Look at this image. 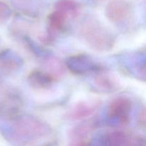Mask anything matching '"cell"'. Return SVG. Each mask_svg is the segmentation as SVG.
<instances>
[{
  "mask_svg": "<svg viewBox=\"0 0 146 146\" xmlns=\"http://www.w3.org/2000/svg\"><path fill=\"white\" fill-rule=\"evenodd\" d=\"M79 34L86 43L98 51H108L113 48L114 37L100 21L92 17L84 19L79 27Z\"/></svg>",
  "mask_w": 146,
  "mask_h": 146,
  "instance_id": "obj_1",
  "label": "cell"
},
{
  "mask_svg": "<svg viewBox=\"0 0 146 146\" xmlns=\"http://www.w3.org/2000/svg\"><path fill=\"white\" fill-rule=\"evenodd\" d=\"M13 121L14 133L19 138L24 140L38 139L48 131V127L46 125L32 117L19 115Z\"/></svg>",
  "mask_w": 146,
  "mask_h": 146,
  "instance_id": "obj_2",
  "label": "cell"
},
{
  "mask_svg": "<svg viewBox=\"0 0 146 146\" xmlns=\"http://www.w3.org/2000/svg\"><path fill=\"white\" fill-rule=\"evenodd\" d=\"M105 15L113 24H122L132 17L133 7L125 0H112L106 7Z\"/></svg>",
  "mask_w": 146,
  "mask_h": 146,
  "instance_id": "obj_3",
  "label": "cell"
},
{
  "mask_svg": "<svg viewBox=\"0 0 146 146\" xmlns=\"http://www.w3.org/2000/svg\"><path fill=\"white\" fill-rule=\"evenodd\" d=\"M131 110V101L126 97L121 96L111 101L108 106L107 113L111 120L118 121L121 125H125L129 122Z\"/></svg>",
  "mask_w": 146,
  "mask_h": 146,
  "instance_id": "obj_4",
  "label": "cell"
},
{
  "mask_svg": "<svg viewBox=\"0 0 146 146\" xmlns=\"http://www.w3.org/2000/svg\"><path fill=\"white\" fill-rule=\"evenodd\" d=\"M22 101L17 94L7 92L0 98V117L13 121L20 115Z\"/></svg>",
  "mask_w": 146,
  "mask_h": 146,
  "instance_id": "obj_5",
  "label": "cell"
},
{
  "mask_svg": "<svg viewBox=\"0 0 146 146\" xmlns=\"http://www.w3.org/2000/svg\"><path fill=\"white\" fill-rule=\"evenodd\" d=\"M66 66L75 74H85L91 71H100L101 68L90 57L84 54L72 56L66 61Z\"/></svg>",
  "mask_w": 146,
  "mask_h": 146,
  "instance_id": "obj_6",
  "label": "cell"
},
{
  "mask_svg": "<svg viewBox=\"0 0 146 146\" xmlns=\"http://www.w3.org/2000/svg\"><path fill=\"white\" fill-rule=\"evenodd\" d=\"M68 17L60 11L55 10L48 16V35L46 37L47 41H51L54 37L66 28Z\"/></svg>",
  "mask_w": 146,
  "mask_h": 146,
  "instance_id": "obj_7",
  "label": "cell"
},
{
  "mask_svg": "<svg viewBox=\"0 0 146 146\" xmlns=\"http://www.w3.org/2000/svg\"><path fill=\"white\" fill-rule=\"evenodd\" d=\"M100 106L99 101H85L77 103L71 107L68 113V117L72 120L83 119L94 113Z\"/></svg>",
  "mask_w": 146,
  "mask_h": 146,
  "instance_id": "obj_8",
  "label": "cell"
},
{
  "mask_svg": "<svg viewBox=\"0 0 146 146\" xmlns=\"http://www.w3.org/2000/svg\"><path fill=\"white\" fill-rule=\"evenodd\" d=\"M22 60L9 50L0 52V72L11 74L21 67Z\"/></svg>",
  "mask_w": 146,
  "mask_h": 146,
  "instance_id": "obj_9",
  "label": "cell"
},
{
  "mask_svg": "<svg viewBox=\"0 0 146 146\" xmlns=\"http://www.w3.org/2000/svg\"><path fill=\"white\" fill-rule=\"evenodd\" d=\"M28 82L33 88L36 90L48 89L52 86L54 78L46 71L35 70L29 74Z\"/></svg>",
  "mask_w": 146,
  "mask_h": 146,
  "instance_id": "obj_10",
  "label": "cell"
},
{
  "mask_svg": "<svg viewBox=\"0 0 146 146\" xmlns=\"http://www.w3.org/2000/svg\"><path fill=\"white\" fill-rule=\"evenodd\" d=\"M95 83L98 88L104 92H114L119 88L118 82L113 76L101 71L96 76Z\"/></svg>",
  "mask_w": 146,
  "mask_h": 146,
  "instance_id": "obj_11",
  "label": "cell"
},
{
  "mask_svg": "<svg viewBox=\"0 0 146 146\" xmlns=\"http://www.w3.org/2000/svg\"><path fill=\"white\" fill-rule=\"evenodd\" d=\"M55 10L65 14L67 17H75L78 14L80 5L76 0H58L55 3Z\"/></svg>",
  "mask_w": 146,
  "mask_h": 146,
  "instance_id": "obj_12",
  "label": "cell"
},
{
  "mask_svg": "<svg viewBox=\"0 0 146 146\" xmlns=\"http://www.w3.org/2000/svg\"><path fill=\"white\" fill-rule=\"evenodd\" d=\"M47 68H48V69L46 72L51 75L54 79L56 76H58L60 74H62L64 71L63 66L59 61L56 59H49L47 64Z\"/></svg>",
  "mask_w": 146,
  "mask_h": 146,
  "instance_id": "obj_13",
  "label": "cell"
},
{
  "mask_svg": "<svg viewBox=\"0 0 146 146\" xmlns=\"http://www.w3.org/2000/svg\"><path fill=\"white\" fill-rule=\"evenodd\" d=\"M11 14V10L8 4L0 1V24L7 21Z\"/></svg>",
  "mask_w": 146,
  "mask_h": 146,
  "instance_id": "obj_14",
  "label": "cell"
},
{
  "mask_svg": "<svg viewBox=\"0 0 146 146\" xmlns=\"http://www.w3.org/2000/svg\"><path fill=\"white\" fill-rule=\"evenodd\" d=\"M128 146H145V140L140 136H135L130 140Z\"/></svg>",
  "mask_w": 146,
  "mask_h": 146,
  "instance_id": "obj_15",
  "label": "cell"
},
{
  "mask_svg": "<svg viewBox=\"0 0 146 146\" xmlns=\"http://www.w3.org/2000/svg\"><path fill=\"white\" fill-rule=\"evenodd\" d=\"M139 124L141 127L145 128V109L143 110L139 115Z\"/></svg>",
  "mask_w": 146,
  "mask_h": 146,
  "instance_id": "obj_16",
  "label": "cell"
},
{
  "mask_svg": "<svg viewBox=\"0 0 146 146\" xmlns=\"http://www.w3.org/2000/svg\"><path fill=\"white\" fill-rule=\"evenodd\" d=\"M92 1H96V2H101V1H104L105 0H92Z\"/></svg>",
  "mask_w": 146,
  "mask_h": 146,
  "instance_id": "obj_17",
  "label": "cell"
},
{
  "mask_svg": "<svg viewBox=\"0 0 146 146\" xmlns=\"http://www.w3.org/2000/svg\"><path fill=\"white\" fill-rule=\"evenodd\" d=\"M1 81H0V88H1Z\"/></svg>",
  "mask_w": 146,
  "mask_h": 146,
  "instance_id": "obj_18",
  "label": "cell"
}]
</instances>
